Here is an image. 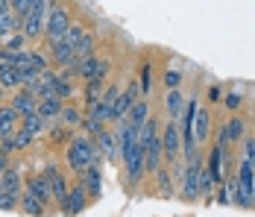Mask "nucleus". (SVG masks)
Wrapping results in <instances>:
<instances>
[{"label":"nucleus","instance_id":"1","mask_svg":"<svg viewBox=\"0 0 255 217\" xmlns=\"http://www.w3.org/2000/svg\"><path fill=\"white\" fill-rule=\"evenodd\" d=\"M65 162L77 176H82L91 165H100V150L88 135H74V141L65 147Z\"/></svg>","mask_w":255,"mask_h":217},{"label":"nucleus","instance_id":"2","mask_svg":"<svg viewBox=\"0 0 255 217\" xmlns=\"http://www.w3.org/2000/svg\"><path fill=\"white\" fill-rule=\"evenodd\" d=\"M185 168H182V176H179V191L185 200H197L200 197V176H203V153L197 150L191 159H185L182 162Z\"/></svg>","mask_w":255,"mask_h":217},{"label":"nucleus","instance_id":"3","mask_svg":"<svg viewBox=\"0 0 255 217\" xmlns=\"http://www.w3.org/2000/svg\"><path fill=\"white\" fill-rule=\"evenodd\" d=\"M68 26H71V12H68V6L53 3L50 12H47V21H44V38H47V44H50V47L62 44V38H65V32H68Z\"/></svg>","mask_w":255,"mask_h":217},{"label":"nucleus","instance_id":"4","mask_svg":"<svg viewBox=\"0 0 255 217\" xmlns=\"http://www.w3.org/2000/svg\"><path fill=\"white\" fill-rule=\"evenodd\" d=\"M161 138V153H164V165H179L182 162V138H179V126L176 121L164 123V132L158 135Z\"/></svg>","mask_w":255,"mask_h":217},{"label":"nucleus","instance_id":"5","mask_svg":"<svg viewBox=\"0 0 255 217\" xmlns=\"http://www.w3.org/2000/svg\"><path fill=\"white\" fill-rule=\"evenodd\" d=\"M144 153L147 150H141V147L135 144L129 150L127 156H124V168H127V182L135 188V185H141L144 179H147V162H144Z\"/></svg>","mask_w":255,"mask_h":217},{"label":"nucleus","instance_id":"6","mask_svg":"<svg viewBox=\"0 0 255 217\" xmlns=\"http://www.w3.org/2000/svg\"><path fill=\"white\" fill-rule=\"evenodd\" d=\"M244 138H247V123L241 121L238 115H232L229 121L220 126V132H217V144L214 147L226 150V147H232V144H241Z\"/></svg>","mask_w":255,"mask_h":217},{"label":"nucleus","instance_id":"7","mask_svg":"<svg viewBox=\"0 0 255 217\" xmlns=\"http://www.w3.org/2000/svg\"><path fill=\"white\" fill-rule=\"evenodd\" d=\"M88 203H91V197H88V191H85V185L77 179V182L71 185V191H68V203H65V209H59V212H62L65 217H74V215H79V212H85Z\"/></svg>","mask_w":255,"mask_h":217},{"label":"nucleus","instance_id":"8","mask_svg":"<svg viewBox=\"0 0 255 217\" xmlns=\"http://www.w3.org/2000/svg\"><path fill=\"white\" fill-rule=\"evenodd\" d=\"M47 179H50V191H53V203H59V209H65V203H68V176L62 173L59 168H47Z\"/></svg>","mask_w":255,"mask_h":217},{"label":"nucleus","instance_id":"9","mask_svg":"<svg viewBox=\"0 0 255 217\" xmlns=\"http://www.w3.org/2000/svg\"><path fill=\"white\" fill-rule=\"evenodd\" d=\"M6 106H9V109H12V112L21 118V121H24V118H29V115H35V109H38V100H35L32 94H26L24 88H21V91H15V94H12V100H9Z\"/></svg>","mask_w":255,"mask_h":217},{"label":"nucleus","instance_id":"10","mask_svg":"<svg viewBox=\"0 0 255 217\" xmlns=\"http://www.w3.org/2000/svg\"><path fill=\"white\" fill-rule=\"evenodd\" d=\"M26 191L32 194L38 203H44V206H50V203H53V191H50V179H47V173L29 176V182H26Z\"/></svg>","mask_w":255,"mask_h":217},{"label":"nucleus","instance_id":"11","mask_svg":"<svg viewBox=\"0 0 255 217\" xmlns=\"http://www.w3.org/2000/svg\"><path fill=\"white\" fill-rule=\"evenodd\" d=\"M223 153H226V150L211 147V153H208V159H205V173L211 176L214 185H223Z\"/></svg>","mask_w":255,"mask_h":217},{"label":"nucleus","instance_id":"12","mask_svg":"<svg viewBox=\"0 0 255 217\" xmlns=\"http://www.w3.org/2000/svg\"><path fill=\"white\" fill-rule=\"evenodd\" d=\"M208 135H211V112H208V106H200L197 109V118H194V141L197 144H205Z\"/></svg>","mask_w":255,"mask_h":217},{"label":"nucleus","instance_id":"13","mask_svg":"<svg viewBox=\"0 0 255 217\" xmlns=\"http://www.w3.org/2000/svg\"><path fill=\"white\" fill-rule=\"evenodd\" d=\"M115 141H118V156L124 159L129 150L138 144V129H132L129 123H121V126H118V132H115Z\"/></svg>","mask_w":255,"mask_h":217},{"label":"nucleus","instance_id":"14","mask_svg":"<svg viewBox=\"0 0 255 217\" xmlns=\"http://www.w3.org/2000/svg\"><path fill=\"white\" fill-rule=\"evenodd\" d=\"M79 182L85 185V191H88V197L91 200H97L103 191V173H100V165H91V168L85 170L82 176H79Z\"/></svg>","mask_w":255,"mask_h":217},{"label":"nucleus","instance_id":"15","mask_svg":"<svg viewBox=\"0 0 255 217\" xmlns=\"http://www.w3.org/2000/svg\"><path fill=\"white\" fill-rule=\"evenodd\" d=\"M85 118V112H82V106H74V103H65L62 106V115H59V126H65V129H79V123Z\"/></svg>","mask_w":255,"mask_h":217},{"label":"nucleus","instance_id":"16","mask_svg":"<svg viewBox=\"0 0 255 217\" xmlns=\"http://www.w3.org/2000/svg\"><path fill=\"white\" fill-rule=\"evenodd\" d=\"M62 100L59 97H44V100H38V109H35V115L38 118H44L47 123H53V121H59V115H62Z\"/></svg>","mask_w":255,"mask_h":217},{"label":"nucleus","instance_id":"17","mask_svg":"<svg viewBox=\"0 0 255 217\" xmlns=\"http://www.w3.org/2000/svg\"><path fill=\"white\" fill-rule=\"evenodd\" d=\"M147 121H150V103H147V100H138V103L129 109V115H127L124 123H129L132 129H141Z\"/></svg>","mask_w":255,"mask_h":217},{"label":"nucleus","instance_id":"18","mask_svg":"<svg viewBox=\"0 0 255 217\" xmlns=\"http://www.w3.org/2000/svg\"><path fill=\"white\" fill-rule=\"evenodd\" d=\"M103 91H106V82H100V79L85 82V88H82V112L91 109V106H97L100 97H103Z\"/></svg>","mask_w":255,"mask_h":217},{"label":"nucleus","instance_id":"19","mask_svg":"<svg viewBox=\"0 0 255 217\" xmlns=\"http://www.w3.org/2000/svg\"><path fill=\"white\" fill-rule=\"evenodd\" d=\"M94 144L100 150V156H106V162H118V141H115V132L112 129H106Z\"/></svg>","mask_w":255,"mask_h":217},{"label":"nucleus","instance_id":"20","mask_svg":"<svg viewBox=\"0 0 255 217\" xmlns=\"http://www.w3.org/2000/svg\"><path fill=\"white\" fill-rule=\"evenodd\" d=\"M182 109H185V94H182V88H179V91H167V94H164V112H167V118H170V121H179Z\"/></svg>","mask_w":255,"mask_h":217},{"label":"nucleus","instance_id":"21","mask_svg":"<svg viewBox=\"0 0 255 217\" xmlns=\"http://www.w3.org/2000/svg\"><path fill=\"white\" fill-rule=\"evenodd\" d=\"M15 129H18V115L9 106H0V141L15 135Z\"/></svg>","mask_w":255,"mask_h":217},{"label":"nucleus","instance_id":"22","mask_svg":"<svg viewBox=\"0 0 255 217\" xmlns=\"http://www.w3.org/2000/svg\"><path fill=\"white\" fill-rule=\"evenodd\" d=\"M0 85L6 91H21V71L18 68H9V65H0Z\"/></svg>","mask_w":255,"mask_h":217},{"label":"nucleus","instance_id":"23","mask_svg":"<svg viewBox=\"0 0 255 217\" xmlns=\"http://www.w3.org/2000/svg\"><path fill=\"white\" fill-rule=\"evenodd\" d=\"M18 209H21L26 217H44V209H47V206H44V203H38V200H35L29 191H24V194H21Z\"/></svg>","mask_w":255,"mask_h":217},{"label":"nucleus","instance_id":"24","mask_svg":"<svg viewBox=\"0 0 255 217\" xmlns=\"http://www.w3.org/2000/svg\"><path fill=\"white\" fill-rule=\"evenodd\" d=\"M50 59L56 62L59 71H65V68H71V62H74V47H68V44L62 41V44L50 47Z\"/></svg>","mask_w":255,"mask_h":217},{"label":"nucleus","instance_id":"25","mask_svg":"<svg viewBox=\"0 0 255 217\" xmlns=\"http://www.w3.org/2000/svg\"><path fill=\"white\" fill-rule=\"evenodd\" d=\"M24 38L26 41H38V38H44V18H35V15H29L24 21Z\"/></svg>","mask_w":255,"mask_h":217},{"label":"nucleus","instance_id":"26","mask_svg":"<svg viewBox=\"0 0 255 217\" xmlns=\"http://www.w3.org/2000/svg\"><path fill=\"white\" fill-rule=\"evenodd\" d=\"M155 185H158V191L164 194V197H170V194H173V182H176V179H173V173H170V168H167V165H161V168L155 170Z\"/></svg>","mask_w":255,"mask_h":217},{"label":"nucleus","instance_id":"27","mask_svg":"<svg viewBox=\"0 0 255 217\" xmlns=\"http://www.w3.org/2000/svg\"><path fill=\"white\" fill-rule=\"evenodd\" d=\"M21 129H26L32 138L35 135H41V132H47L50 129V123L44 121V118H38V115H29V118H24V123H21Z\"/></svg>","mask_w":255,"mask_h":217},{"label":"nucleus","instance_id":"28","mask_svg":"<svg viewBox=\"0 0 255 217\" xmlns=\"http://www.w3.org/2000/svg\"><path fill=\"white\" fill-rule=\"evenodd\" d=\"M138 85H141V100H147V94L153 91V65L150 62H144L141 76H138Z\"/></svg>","mask_w":255,"mask_h":217},{"label":"nucleus","instance_id":"29","mask_svg":"<svg viewBox=\"0 0 255 217\" xmlns=\"http://www.w3.org/2000/svg\"><path fill=\"white\" fill-rule=\"evenodd\" d=\"M85 32H88V29H85V26L79 24V21H71V26H68V32H65V38H62V41H65L68 47H77V44H79V38H82Z\"/></svg>","mask_w":255,"mask_h":217},{"label":"nucleus","instance_id":"30","mask_svg":"<svg viewBox=\"0 0 255 217\" xmlns=\"http://www.w3.org/2000/svg\"><path fill=\"white\" fill-rule=\"evenodd\" d=\"M29 68L32 71H47L50 68V59H47V53L44 50H29Z\"/></svg>","mask_w":255,"mask_h":217},{"label":"nucleus","instance_id":"31","mask_svg":"<svg viewBox=\"0 0 255 217\" xmlns=\"http://www.w3.org/2000/svg\"><path fill=\"white\" fill-rule=\"evenodd\" d=\"M47 135H50L53 144H65V141L71 144V141H74V132H71V129H65V126H59V123L47 129Z\"/></svg>","mask_w":255,"mask_h":217},{"label":"nucleus","instance_id":"32","mask_svg":"<svg viewBox=\"0 0 255 217\" xmlns=\"http://www.w3.org/2000/svg\"><path fill=\"white\" fill-rule=\"evenodd\" d=\"M3 50H9V53H21V50H26L24 32H15V35H9V38L3 41Z\"/></svg>","mask_w":255,"mask_h":217},{"label":"nucleus","instance_id":"33","mask_svg":"<svg viewBox=\"0 0 255 217\" xmlns=\"http://www.w3.org/2000/svg\"><path fill=\"white\" fill-rule=\"evenodd\" d=\"M29 144H32V135H29L26 129L18 126V129H15V135H12V147H15V150H24V147H29Z\"/></svg>","mask_w":255,"mask_h":217},{"label":"nucleus","instance_id":"34","mask_svg":"<svg viewBox=\"0 0 255 217\" xmlns=\"http://www.w3.org/2000/svg\"><path fill=\"white\" fill-rule=\"evenodd\" d=\"M241 144H244V162H250V165L255 168V132L253 135H247Z\"/></svg>","mask_w":255,"mask_h":217},{"label":"nucleus","instance_id":"35","mask_svg":"<svg viewBox=\"0 0 255 217\" xmlns=\"http://www.w3.org/2000/svg\"><path fill=\"white\" fill-rule=\"evenodd\" d=\"M18 203H21V197L0 191V209H3V212H15V209H18Z\"/></svg>","mask_w":255,"mask_h":217},{"label":"nucleus","instance_id":"36","mask_svg":"<svg viewBox=\"0 0 255 217\" xmlns=\"http://www.w3.org/2000/svg\"><path fill=\"white\" fill-rule=\"evenodd\" d=\"M164 85H167V91H179V85H182V73L179 71H164Z\"/></svg>","mask_w":255,"mask_h":217},{"label":"nucleus","instance_id":"37","mask_svg":"<svg viewBox=\"0 0 255 217\" xmlns=\"http://www.w3.org/2000/svg\"><path fill=\"white\" fill-rule=\"evenodd\" d=\"M241 100H244V97L238 94V91H232V94L223 97V106H226L229 112H238V109H241Z\"/></svg>","mask_w":255,"mask_h":217},{"label":"nucleus","instance_id":"38","mask_svg":"<svg viewBox=\"0 0 255 217\" xmlns=\"http://www.w3.org/2000/svg\"><path fill=\"white\" fill-rule=\"evenodd\" d=\"M214 200L220 203V206H229V191H226V185H217V191H214Z\"/></svg>","mask_w":255,"mask_h":217},{"label":"nucleus","instance_id":"39","mask_svg":"<svg viewBox=\"0 0 255 217\" xmlns=\"http://www.w3.org/2000/svg\"><path fill=\"white\" fill-rule=\"evenodd\" d=\"M220 100H223L220 85H211V88H208V103H220Z\"/></svg>","mask_w":255,"mask_h":217},{"label":"nucleus","instance_id":"40","mask_svg":"<svg viewBox=\"0 0 255 217\" xmlns=\"http://www.w3.org/2000/svg\"><path fill=\"white\" fill-rule=\"evenodd\" d=\"M6 170H9V156H3V153H0V176H3Z\"/></svg>","mask_w":255,"mask_h":217},{"label":"nucleus","instance_id":"41","mask_svg":"<svg viewBox=\"0 0 255 217\" xmlns=\"http://www.w3.org/2000/svg\"><path fill=\"white\" fill-rule=\"evenodd\" d=\"M0 65H9V50H3V44H0Z\"/></svg>","mask_w":255,"mask_h":217},{"label":"nucleus","instance_id":"42","mask_svg":"<svg viewBox=\"0 0 255 217\" xmlns=\"http://www.w3.org/2000/svg\"><path fill=\"white\" fill-rule=\"evenodd\" d=\"M3 100H6V88H3V85H0V106H6V103H3Z\"/></svg>","mask_w":255,"mask_h":217}]
</instances>
